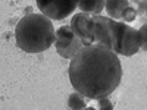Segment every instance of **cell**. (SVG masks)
<instances>
[{"instance_id":"cell-1","label":"cell","mask_w":147,"mask_h":110,"mask_svg":"<svg viewBox=\"0 0 147 110\" xmlns=\"http://www.w3.org/2000/svg\"><path fill=\"white\" fill-rule=\"evenodd\" d=\"M69 81L75 91L90 100L110 95L121 84L122 66L118 54L102 43L84 46L71 59Z\"/></svg>"},{"instance_id":"cell-2","label":"cell","mask_w":147,"mask_h":110,"mask_svg":"<svg viewBox=\"0 0 147 110\" xmlns=\"http://www.w3.org/2000/svg\"><path fill=\"white\" fill-rule=\"evenodd\" d=\"M16 46L25 53H41L56 41V31L50 18L43 13H28L15 27Z\"/></svg>"},{"instance_id":"cell-3","label":"cell","mask_w":147,"mask_h":110,"mask_svg":"<svg viewBox=\"0 0 147 110\" xmlns=\"http://www.w3.org/2000/svg\"><path fill=\"white\" fill-rule=\"evenodd\" d=\"M124 25L109 16L97 15L94 16V38L96 43H102L107 46L109 48L119 54L121 50V40L122 32H124Z\"/></svg>"},{"instance_id":"cell-4","label":"cell","mask_w":147,"mask_h":110,"mask_svg":"<svg viewBox=\"0 0 147 110\" xmlns=\"http://www.w3.org/2000/svg\"><path fill=\"white\" fill-rule=\"evenodd\" d=\"M55 47L59 56H62L63 59H72L84 47V43L74 32L71 25H63L56 31Z\"/></svg>"},{"instance_id":"cell-5","label":"cell","mask_w":147,"mask_h":110,"mask_svg":"<svg viewBox=\"0 0 147 110\" xmlns=\"http://www.w3.org/2000/svg\"><path fill=\"white\" fill-rule=\"evenodd\" d=\"M40 12L52 21H62L74 13L80 0H35Z\"/></svg>"},{"instance_id":"cell-6","label":"cell","mask_w":147,"mask_h":110,"mask_svg":"<svg viewBox=\"0 0 147 110\" xmlns=\"http://www.w3.org/2000/svg\"><path fill=\"white\" fill-rule=\"evenodd\" d=\"M71 28L81 38L84 46L96 43V38H94V16L93 15L85 13V12L75 13L71 19Z\"/></svg>"},{"instance_id":"cell-7","label":"cell","mask_w":147,"mask_h":110,"mask_svg":"<svg viewBox=\"0 0 147 110\" xmlns=\"http://www.w3.org/2000/svg\"><path fill=\"white\" fill-rule=\"evenodd\" d=\"M138 50H141V40H140L138 30H134L129 25H124L119 54L129 57V56H134Z\"/></svg>"},{"instance_id":"cell-8","label":"cell","mask_w":147,"mask_h":110,"mask_svg":"<svg viewBox=\"0 0 147 110\" xmlns=\"http://www.w3.org/2000/svg\"><path fill=\"white\" fill-rule=\"evenodd\" d=\"M128 6H129V0H106L105 10L109 18L118 21L122 18V13Z\"/></svg>"},{"instance_id":"cell-9","label":"cell","mask_w":147,"mask_h":110,"mask_svg":"<svg viewBox=\"0 0 147 110\" xmlns=\"http://www.w3.org/2000/svg\"><path fill=\"white\" fill-rule=\"evenodd\" d=\"M105 0H80L78 9L85 13H90L93 16L102 15V12L105 10Z\"/></svg>"},{"instance_id":"cell-10","label":"cell","mask_w":147,"mask_h":110,"mask_svg":"<svg viewBox=\"0 0 147 110\" xmlns=\"http://www.w3.org/2000/svg\"><path fill=\"white\" fill-rule=\"evenodd\" d=\"M68 107L72 110H82V109H87V103H85L84 95L78 91H74L72 94H69V99H68Z\"/></svg>"},{"instance_id":"cell-11","label":"cell","mask_w":147,"mask_h":110,"mask_svg":"<svg viewBox=\"0 0 147 110\" xmlns=\"http://www.w3.org/2000/svg\"><path fill=\"white\" fill-rule=\"evenodd\" d=\"M137 16H138V15H137V10L134 9V7H131V6H128V7L124 10V13H122V19H124L125 22H132V21H136Z\"/></svg>"},{"instance_id":"cell-12","label":"cell","mask_w":147,"mask_h":110,"mask_svg":"<svg viewBox=\"0 0 147 110\" xmlns=\"http://www.w3.org/2000/svg\"><path fill=\"white\" fill-rule=\"evenodd\" d=\"M140 40H141V50L147 52V23H143L141 28L138 30Z\"/></svg>"},{"instance_id":"cell-13","label":"cell","mask_w":147,"mask_h":110,"mask_svg":"<svg viewBox=\"0 0 147 110\" xmlns=\"http://www.w3.org/2000/svg\"><path fill=\"white\" fill-rule=\"evenodd\" d=\"M97 109H100V110H112L113 109V103L110 101L107 97H103V99L97 100Z\"/></svg>"},{"instance_id":"cell-14","label":"cell","mask_w":147,"mask_h":110,"mask_svg":"<svg viewBox=\"0 0 147 110\" xmlns=\"http://www.w3.org/2000/svg\"><path fill=\"white\" fill-rule=\"evenodd\" d=\"M144 3H146V13H144V15L147 16V0H144Z\"/></svg>"},{"instance_id":"cell-15","label":"cell","mask_w":147,"mask_h":110,"mask_svg":"<svg viewBox=\"0 0 147 110\" xmlns=\"http://www.w3.org/2000/svg\"><path fill=\"white\" fill-rule=\"evenodd\" d=\"M131 2H138V0H131Z\"/></svg>"},{"instance_id":"cell-16","label":"cell","mask_w":147,"mask_h":110,"mask_svg":"<svg viewBox=\"0 0 147 110\" xmlns=\"http://www.w3.org/2000/svg\"><path fill=\"white\" fill-rule=\"evenodd\" d=\"M105 2H106V0H105Z\"/></svg>"}]
</instances>
